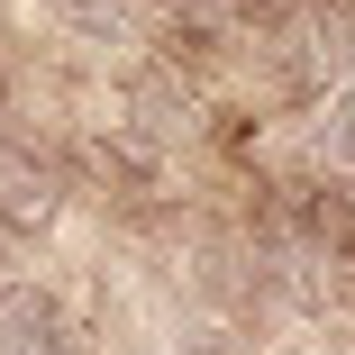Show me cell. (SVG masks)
Masks as SVG:
<instances>
[{"label": "cell", "mask_w": 355, "mask_h": 355, "mask_svg": "<svg viewBox=\"0 0 355 355\" xmlns=\"http://www.w3.org/2000/svg\"><path fill=\"white\" fill-rule=\"evenodd\" d=\"M0 355H83L46 282H0Z\"/></svg>", "instance_id": "6da1fadb"}, {"label": "cell", "mask_w": 355, "mask_h": 355, "mask_svg": "<svg viewBox=\"0 0 355 355\" xmlns=\"http://www.w3.org/2000/svg\"><path fill=\"white\" fill-rule=\"evenodd\" d=\"M55 209H64V182H55L46 164L0 155V219H10V228H46Z\"/></svg>", "instance_id": "7a4b0ae2"}, {"label": "cell", "mask_w": 355, "mask_h": 355, "mask_svg": "<svg viewBox=\"0 0 355 355\" xmlns=\"http://www.w3.org/2000/svg\"><path fill=\"white\" fill-rule=\"evenodd\" d=\"M310 146H319V164H337V173H355V83L319 101V119H310Z\"/></svg>", "instance_id": "3957f363"}]
</instances>
